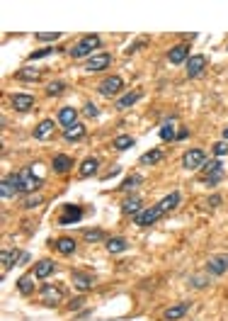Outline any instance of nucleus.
I'll use <instances>...</instances> for the list:
<instances>
[{"instance_id": "obj_16", "label": "nucleus", "mask_w": 228, "mask_h": 321, "mask_svg": "<svg viewBox=\"0 0 228 321\" xmlns=\"http://www.w3.org/2000/svg\"><path fill=\"white\" fill-rule=\"evenodd\" d=\"M141 97H143V93H141V90H131V93H126L124 97H119V100H116V110H119V112L129 110V107H133V105H136Z\"/></svg>"}, {"instance_id": "obj_39", "label": "nucleus", "mask_w": 228, "mask_h": 321, "mask_svg": "<svg viewBox=\"0 0 228 321\" xmlns=\"http://www.w3.org/2000/svg\"><path fill=\"white\" fill-rule=\"evenodd\" d=\"M41 205V197L39 195H34V197H27L24 200V209H34V207H39Z\"/></svg>"}, {"instance_id": "obj_40", "label": "nucleus", "mask_w": 228, "mask_h": 321, "mask_svg": "<svg viewBox=\"0 0 228 321\" xmlns=\"http://www.w3.org/2000/svg\"><path fill=\"white\" fill-rule=\"evenodd\" d=\"M214 153H216V156H226V153H228V144H226V141H216V144H214Z\"/></svg>"}, {"instance_id": "obj_21", "label": "nucleus", "mask_w": 228, "mask_h": 321, "mask_svg": "<svg viewBox=\"0 0 228 321\" xmlns=\"http://www.w3.org/2000/svg\"><path fill=\"white\" fill-rule=\"evenodd\" d=\"M85 136V124L83 122H76L73 127H66L63 129V139L66 141H78V139H83Z\"/></svg>"}, {"instance_id": "obj_6", "label": "nucleus", "mask_w": 228, "mask_h": 321, "mask_svg": "<svg viewBox=\"0 0 228 321\" xmlns=\"http://www.w3.org/2000/svg\"><path fill=\"white\" fill-rule=\"evenodd\" d=\"M204 161H207V153L202 151V149H192V151H187L185 156H182V166H185L187 170L202 168Z\"/></svg>"}, {"instance_id": "obj_20", "label": "nucleus", "mask_w": 228, "mask_h": 321, "mask_svg": "<svg viewBox=\"0 0 228 321\" xmlns=\"http://www.w3.org/2000/svg\"><path fill=\"white\" fill-rule=\"evenodd\" d=\"M51 244L56 246L58 253H63V256H71V253H76V241L71 239V236H61L56 241H51Z\"/></svg>"}, {"instance_id": "obj_1", "label": "nucleus", "mask_w": 228, "mask_h": 321, "mask_svg": "<svg viewBox=\"0 0 228 321\" xmlns=\"http://www.w3.org/2000/svg\"><path fill=\"white\" fill-rule=\"evenodd\" d=\"M100 44H102V41H100V37H97V34H85V37L80 39L76 46L71 49V56H73V58L95 56L93 51H95V49H100Z\"/></svg>"}, {"instance_id": "obj_29", "label": "nucleus", "mask_w": 228, "mask_h": 321, "mask_svg": "<svg viewBox=\"0 0 228 321\" xmlns=\"http://www.w3.org/2000/svg\"><path fill=\"white\" fill-rule=\"evenodd\" d=\"M133 144H136V141H133V136H129V134H119V136H116V139H114V149H116V151H126V149H131Z\"/></svg>"}, {"instance_id": "obj_23", "label": "nucleus", "mask_w": 228, "mask_h": 321, "mask_svg": "<svg viewBox=\"0 0 228 321\" xmlns=\"http://www.w3.org/2000/svg\"><path fill=\"white\" fill-rule=\"evenodd\" d=\"M97 168H100V161H97V158H85L83 166H80V170H78V175H80V178H90V175L97 173Z\"/></svg>"}, {"instance_id": "obj_22", "label": "nucleus", "mask_w": 228, "mask_h": 321, "mask_svg": "<svg viewBox=\"0 0 228 321\" xmlns=\"http://www.w3.org/2000/svg\"><path fill=\"white\" fill-rule=\"evenodd\" d=\"M54 270H56V265L51 263V261H39V263L34 265V278H37V280H46Z\"/></svg>"}, {"instance_id": "obj_9", "label": "nucleus", "mask_w": 228, "mask_h": 321, "mask_svg": "<svg viewBox=\"0 0 228 321\" xmlns=\"http://www.w3.org/2000/svg\"><path fill=\"white\" fill-rule=\"evenodd\" d=\"M207 56L204 54H194V56L187 58V78H197L204 73V68H207Z\"/></svg>"}, {"instance_id": "obj_45", "label": "nucleus", "mask_w": 228, "mask_h": 321, "mask_svg": "<svg viewBox=\"0 0 228 321\" xmlns=\"http://www.w3.org/2000/svg\"><path fill=\"white\" fill-rule=\"evenodd\" d=\"M187 136H190L187 129H180V132H177V141H182V139H187Z\"/></svg>"}, {"instance_id": "obj_41", "label": "nucleus", "mask_w": 228, "mask_h": 321, "mask_svg": "<svg viewBox=\"0 0 228 321\" xmlns=\"http://www.w3.org/2000/svg\"><path fill=\"white\" fill-rule=\"evenodd\" d=\"M190 285H192V287H197V290H202V287H207V280H204L202 275H192Z\"/></svg>"}, {"instance_id": "obj_28", "label": "nucleus", "mask_w": 228, "mask_h": 321, "mask_svg": "<svg viewBox=\"0 0 228 321\" xmlns=\"http://www.w3.org/2000/svg\"><path fill=\"white\" fill-rule=\"evenodd\" d=\"M160 161H163V151H160V149H153V151L143 153V156L138 158L141 166H153V163H160Z\"/></svg>"}, {"instance_id": "obj_19", "label": "nucleus", "mask_w": 228, "mask_h": 321, "mask_svg": "<svg viewBox=\"0 0 228 321\" xmlns=\"http://www.w3.org/2000/svg\"><path fill=\"white\" fill-rule=\"evenodd\" d=\"M177 205H180V192H177V190H175V192H170V195H165V197L158 202V207H160V212H163V214L172 212Z\"/></svg>"}, {"instance_id": "obj_5", "label": "nucleus", "mask_w": 228, "mask_h": 321, "mask_svg": "<svg viewBox=\"0 0 228 321\" xmlns=\"http://www.w3.org/2000/svg\"><path fill=\"white\" fill-rule=\"evenodd\" d=\"M22 188H19V175H7V178H2V185H0V195H2V200H12V197H17Z\"/></svg>"}, {"instance_id": "obj_34", "label": "nucleus", "mask_w": 228, "mask_h": 321, "mask_svg": "<svg viewBox=\"0 0 228 321\" xmlns=\"http://www.w3.org/2000/svg\"><path fill=\"white\" fill-rule=\"evenodd\" d=\"M15 78L17 80H37L39 71H34V68H19L17 73H15Z\"/></svg>"}, {"instance_id": "obj_46", "label": "nucleus", "mask_w": 228, "mask_h": 321, "mask_svg": "<svg viewBox=\"0 0 228 321\" xmlns=\"http://www.w3.org/2000/svg\"><path fill=\"white\" fill-rule=\"evenodd\" d=\"M80 302H83L80 297H78V300H73V302H71V309H78V307H80Z\"/></svg>"}, {"instance_id": "obj_3", "label": "nucleus", "mask_w": 228, "mask_h": 321, "mask_svg": "<svg viewBox=\"0 0 228 321\" xmlns=\"http://www.w3.org/2000/svg\"><path fill=\"white\" fill-rule=\"evenodd\" d=\"M160 217H163L160 207H158V205H153V207L141 209V212L133 217V224H136V227H151V224H155Z\"/></svg>"}, {"instance_id": "obj_26", "label": "nucleus", "mask_w": 228, "mask_h": 321, "mask_svg": "<svg viewBox=\"0 0 228 321\" xmlns=\"http://www.w3.org/2000/svg\"><path fill=\"white\" fill-rule=\"evenodd\" d=\"M51 134H54V119H41L39 127L34 129V136L37 139H49Z\"/></svg>"}, {"instance_id": "obj_42", "label": "nucleus", "mask_w": 228, "mask_h": 321, "mask_svg": "<svg viewBox=\"0 0 228 321\" xmlns=\"http://www.w3.org/2000/svg\"><path fill=\"white\" fill-rule=\"evenodd\" d=\"M202 168H204V173H207V175H209L211 170L221 168V163H219V161H209V163H207V161H204V166H202Z\"/></svg>"}, {"instance_id": "obj_7", "label": "nucleus", "mask_w": 228, "mask_h": 321, "mask_svg": "<svg viewBox=\"0 0 228 321\" xmlns=\"http://www.w3.org/2000/svg\"><path fill=\"white\" fill-rule=\"evenodd\" d=\"M207 273L209 275H224V273H228V253L211 256L207 261Z\"/></svg>"}, {"instance_id": "obj_2", "label": "nucleus", "mask_w": 228, "mask_h": 321, "mask_svg": "<svg viewBox=\"0 0 228 321\" xmlns=\"http://www.w3.org/2000/svg\"><path fill=\"white\" fill-rule=\"evenodd\" d=\"M17 175H19V188H22V192H34V190H39V185H41V178L34 175V168H32V166H24Z\"/></svg>"}, {"instance_id": "obj_43", "label": "nucleus", "mask_w": 228, "mask_h": 321, "mask_svg": "<svg viewBox=\"0 0 228 321\" xmlns=\"http://www.w3.org/2000/svg\"><path fill=\"white\" fill-rule=\"evenodd\" d=\"M85 114H88V117H97V114H100V110H97V105H93V102H88V105H85Z\"/></svg>"}, {"instance_id": "obj_11", "label": "nucleus", "mask_w": 228, "mask_h": 321, "mask_svg": "<svg viewBox=\"0 0 228 321\" xmlns=\"http://www.w3.org/2000/svg\"><path fill=\"white\" fill-rule=\"evenodd\" d=\"M61 300H63V292L58 287H54V285H44L41 287V302L46 307H56Z\"/></svg>"}, {"instance_id": "obj_12", "label": "nucleus", "mask_w": 228, "mask_h": 321, "mask_svg": "<svg viewBox=\"0 0 228 321\" xmlns=\"http://www.w3.org/2000/svg\"><path fill=\"white\" fill-rule=\"evenodd\" d=\"M10 102H12V107H15L17 112H29V110L34 107V97L27 93H15L10 97Z\"/></svg>"}, {"instance_id": "obj_38", "label": "nucleus", "mask_w": 228, "mask_h": 321, "mask_svg": "<svg viewBox=\"0 0 228 321\" xmlns=\"http://www.w3.org/2000/svg\"><path fill=\"white\" fill-rule=\"evenodd\" d=\"M49 54H54V46H51V49H39V51H32V54H29V61L44 58V56H49Z\"/></svg>"}, {"instance_id": "obj_14", "label": "nucleus", "mask_w": 228, "mask_h": 321, "mask_svg": "<svg viewBox=\"0 0 228 321\" xmlns=\"http://www.w3.org/2000/svg\"><path fill=\"white\" fill-rule=\"evenodd\" d=\"M168 58H170V63H187V58H190V46H187V44L172 46L170 51H168Z\"/></svg>"}, {"instance_id": "obj_10", "label": "nucleus", "mask_w": 228, "mask_h": 321, "mask_svg": "<svg viewBox=\"0 0 228 321\" xmlns=\"http://www.w3.org/2000/svg\"><path fill=\"white\" fill-rule=\"evenodd\" d=\"M110 63H112V56H110V54H95V56L88 58V63H85V71H90V73H97V71H105Z\"/></svg>"}, {"instance_id": "obj_37", "label": "nucleus", "mask_w": 228, "mask_h": 321, "mask_svg": "<svg viewBox=\"0 0 228 321\" xmlns=\"http://www.w3.org/2000/svg\"><path fill=\"white\" fill-rule=\"evenodd\" d=\"M37 39L39 41H58L61 34L58 32H37Z\"/></svg>"}, {"instance_id": "obj_32", "label": "nucleus", "mask_w": 228, "mask_h": 321, "mask_svg": "<svg viewBox=\"0 0 228 321\" xmlns=\"http://www.w3.org/2000/svg\"><path fill=\"white\" fill-rule=\"evenodd\" d=\"M141 183H143V178H141L138 173H133V175H129V178H126V180H124V183H121L119 188L124 190V192H131V190H133V188H138Z\"/></svg>"}, {"instance_id": "obj_8", "label": "nucleus", "mask_w": 228, "mask_h": 321, "mask_svg": "<svg viewBox=\"0 0 228 321\" xmlns=\"http://www.w3.org/2000/svg\"><path fill=\"white\" fill-rule=\"evenodd\" d=\"M80 219H83V209L78 205H63V214L58 217V224L68 227V224H78Z\"/></svg>"}, {"instance_id": "obj_15", "label": "nucleus", "mask_w": 228, "mask_h": 321, "mask_svg": "<svg viewBox=\"0 0 228 321\" xmlns=\"http://www.w3.org/2000/svg\"><path fill=\"white\" fill-rule=\"evenodd\" d=\"M192 309V304L190 302H182V304H175V307H170V309H165V314H163V319L165 321H177V319H182L187 312Z\"/></svg>"}, {"instance_id": "obj_33", "label": "nucleus", "mask_w": 228, "mask_h": 321, "mask_svg": "<svg viewBox=\"0 0 228 321\" xmlns=\"http://www.w3.org/2000/svg\"><path fill=\"white\" fill-rule=\"evenodd\" d=\"M83 239L90 241V244H95V241H102V239H105V234H102L100 229H85V231H83Z\"/></svg>"}, {"instance_id": "obj_17", "label": "nucleus", "mask_w": 228, "mask_h": 321, "mask_svg": "<svg viewBox=\"0 0 228 321\" xmlns=\"http://www.w3.org/2000/svg\"><path fill=\"white\" fill-rule=\"evenodd\" d=\"M71 166H73V158H71V156H66V153H58V156H54V163H51L54 173L63 175V173H68V170H71Z\"/></svg>"}, {"instance_id": "obj_27", "label": "nucleus", "mask_w": 228, "mask_h": 321, "mask_svg": "<svg viewBox=\"0 0 228 321\" xmlns=\"http://www.w3.org/2000/svg\"><path fill=\"white\" fill-rule=\"evenodd\" d=\"M121 209H124V214H131V217H136L138 212H141V197H136V195H131L129 200H124V205H121Z\"/></svg>"}, {"instance_id": "obj_31", "label": "nucleus", "mask_w": 228, "mask_h": 321, "mask_svg": "<svg viewBox=\"0 0 228 321\" xmlns=\"http://www.w3.org/2000/svg\"><path fill=\"white\" fill-rule=\"evenodd\" d=\"M17 290H19V295H32V290H34V278L32 275H24V278H19V283H17Z\"/></svg>"}, {"instance_id": "obj_25", "label": "nucleus", "mask_w": 228, "mask_h": 321, "mask_svg": "<svg viewBox=\"0 0 228 321\" xmlns=\"http://www.w3.org/2000/svg\"><path fill=\"white\" fill-rule=\"evenodd\" d=\"M129 248V241L124 239V236H112L110 241H107V251L110 253H124Z\"/></svg>"}, {"instance_id": "obj_4", "label": "nucleus", "mask_w": 228, "mask_h": 321, "mask_svg": "<svg viewBox=\"0 0 228 321\" xmlns=\"http://www.w3.org/2000/svg\"><path fill=\"white\" fill-rule=\"evenodd\" d=\"M121 88H124V80H121L119 76L105 78V80L97 85V90H100V95H102V97H114V95L121 93Z\"/></svg>"}, {"instance_id": "obj_13", "label": "nucleus", "mask_w": 228, "mask_h": 321, "mask_svg": "<svg viewBox=\"0 0 228 321\" xmlns=\"http://www.w3.org/2000/svg\"><path fill=\"white\" fill-rule=\"evenodd\" d=\"M71 280H73V285H76L78 290H93V285H95V278L90 275V273H83V270H73L71 273Z\"/></svg>"}, {"instance_id": "obj_18", "label": "nucleus", "mask_w": 228, "mask_h": 321, "mask_svg": "<svg viewBox=\"0 0 228 321\" xmlns=\"http://www.w3.org/2000/svg\"><path fill=\"white\" fill-rule=\"evenodd\" d=\"M58 122L63 124V129L66 127H73L78 122V110L76 107H61V112H58Z\"/></svg>"}, {"instance_id": "obj_35", "label": "nucleus", "mask_w": 228, "mask_h": 321, "mask_svg": "<svg viewBox=\"0 0 228 321\" xmlns=\"http://www.w3.org/2000/svg\"><path fill=\"white\" fill-rule=\"evenodd\" d=\"M63 90H66V83H61V80H54L46 85V95H61Z\"/></svg>"}, {"instance_id": "obj_44", "label": "nucleus", "mask_w": 228, "mask_h": 321, "mask_svg": "<svg viewBox=\"0 0 228 321\" xmlns=\"http://www.w3.org/2000/svg\"><path fill=\"white\" fill-rule=\"evenodd\" d=\"M207 205H209V207H219V205H221V195H211Z\"/></svg>"}, {"instance_id": "obj_36", "label": "nucleus", "mask_w": 228, "mask_h": 321, "mask_svg": "<svg viewBox=\"0 0 228 321\" xmlns=\"http://www.w3.org/2000/svg\"><path fill=\"white\" fill-rule=\"evenodd\" d=\"M221 178H224V166H221V168H216V170H211L209 175H207V183H209V185H216Z\"/></svg>"}, {"instance_id": "obj_47", "label": "nucleus", "mask_w": 228, "mask_h": 321, "mask_svg": "<svg viewBox=\"0 0 228 321\" xmlns=\"http://www.w3.org/2000/svg\"><path fill=\"white\" fill-rule=\"evenodd\" d=\"M224 141H228V127L224 129Z\"/></svg>"}, {"instance_id": "obj_24", "label": "nucleus", "mask_w": 228, "mask_h": 321, "mask_svg": "<svg viewBox=\"0 0 228 321\" xmlns=\"http://www.w3.org/2000/svg\"><path fill=\"white\" fill-rule=\"evenodd\" d=\"M160 139H163V141H175V139H177L175 119H165V122L160 124Z\"/></svg>"}, {"instance_id": "obj_30", "label": "nucleus", "mask_w": 228, "mask_h": 321, "mask_svg": "<svg viewBox=\"0 0 228 321\" xmlns=\"http://www.w3.org/2000/svg\"><path fill=\"white\" fill-rule=\"evenodd\" d=\"M17 258H22V253H17V251H2V270H10L12 265L17 263Z\"/></svg>"}]
</instances>
